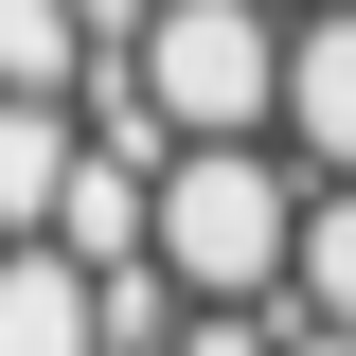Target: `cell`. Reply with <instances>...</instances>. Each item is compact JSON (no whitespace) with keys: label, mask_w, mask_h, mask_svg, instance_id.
I'll list each match as a JSON object with an SVG mask.
<instances>
[{"label":"cell","mask_w":356,"mask_h":356,"mask_svg":"<svg viewBox=\"0 0 356 356\" xmlns=\"http://www.w3.org/2000/svg\"><path fill=\"white\" fill-rule=\"evenodd\" d=\"M303 214H321V178L285 161V143H178L161 161V267L196 303H285Z\"/></svg>","instance_id":"1"},{"label":"cell","mask_w":356,"mask_h":356,"mask_svg":"<svg viewBox=\"0 0 356 356\" xmlns=\"http://www.w3.org/2000/svg\"><path fill=\"white\" fill-rule=\"evenodd\" d=\"M285 0H161V36L125 54L161 143H285Z\"/></svg>","instance_id":"2"},{"label":"cell","mask_w":356,"mask_h":356,"mask_svg":"<svg viewBox=\"0 0 356 356\" xmlns=\"http://www.w3.org/2000/svg\"><path fill=\"white\" fill-rule=\"evenodd\" d=\"M54 250L72 267H161V161L143 143H89L72 196H54Z\"/></svg>","instance_id":"3"},{"label":"cell","mask_w":356,"mask_h":356,"mask_svg":"<svg viewBox=\"0 0 356 356\" xmlns=\"http://www.w3.org/2000/svg\"><path fill=\"white\" fill-rule=\"evenodd\" d=\"M285 161L356 178V0H321L303 36H285Z\"/></svg>","instance_id":"4"},{"label":"cell","mask_w":356,"mask_h":356,"mask_svg":"<svg viewBox=\"0 0 356 356\" xmlns=\"http://www.w3.org/2000/svg\"><path fill=\"white\" fill-rule=\"evenodd\" d=\"M72 161H89V107H18V89H0V250H54Z\"/></svg>","instance_id":"5"},{"label":"cell","mask_w":356,"mask_h":356,"mask_svg":"<svg viewBox=\"0 0 356 356\" xmlns=\"http://www.w3.org/2000/svg\"><path fill=\"white\" fill-rule=\"evenodd\" d=\"M0 356H107V285L72 250H0Z\"/></svg>","instance_id":"6"},{"label":"cell","mask_w":356,"mask_h":356,"mask_svg":"<svg viewBox=\"0 0 356 356\" xmlns=\"http://www.w3.org/2000/svg\"><path fill=\"white\" fill-rule=\"evenodd\" d=\"M89 72H107V54H89L72 0H0V89H18V107H89Z\"/></svg>","instance_id":"7"},{"label":"cell","mask_w":356,"mask_h":356,"mask_svg":"<svg viewBox=\"0 0 356 356\" xmlns=\"http://www.w3.org/2000/svg\"><path fill=\"white\" fill-rule=\"evenodd\" d=\"M285 321H339V339H356V178H321L303 267H285Z\"/></svg>","instance_id":"8"},{"label":"cell","mask_w":356,"mask_h":356,"mask_svg":"<svg viewBox=\"0 0 356 356\" xmlns=\"http://www.w3.org/2000/svg\"><path fill=\"white\" fill-rule=\"evenodd\" d=\"M72 18H89V54H143L161 36V0H72Z\"/></svg>","instance_id":"9"},{"label":"cell","mask_w":356,"mask_h":356,"mask_svg":"<svg viewBox=\"0 0 356 356\" xmlns=\"http://www.w3.org/2000/svg\"><path fill=\"white\" fill-rule=\"evenodd\" d=\"M285 18H321V0H285Z\"/></svg>","instance_id":"10"}]
</instances>
